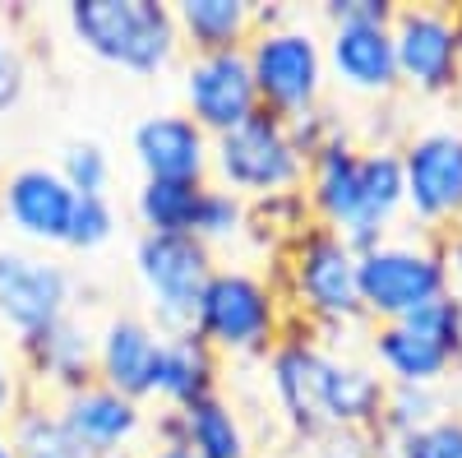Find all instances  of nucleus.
<instances>
[{
    "label": "nucleus",
    "instance_id": "1",
    "mask_svg": "<svg viewBox=\"0 0 462 458\" xmlns=\"http://www.w3.org/2000/svg\"><path fill=\"white\" fill-rule=\"evenodd\" d=\"M278 292L291 311V324H305L324 348L333 333L361 329L370 333V320L361 311V287H356V250L346 246L328 227L300 232L282 255H278Z\"/></svg>",
    "mask_w": 462,
    "mask_h": 458
},
{
    "label": "nucleus",
    "instance_id": "2",
    "mask_svg": "<svg viewBox=\"0 0 462 458\" xmlns=\"http://www.w3.org/2000/svg\"><path fill=\"white\" fill-rule=\"evenodd\" d=\"M65 28L93 61L158 79L180 61V33L162 0H69Z\"/></svg>",
    "mask_w": 462,
    "mask_h": 458
},
{
    "label": "nucleus",
    "instance_id": "3",
    "mask_svg": "<svg viewBox=\"0 0 462 458\" xmlns=\"http://www.w3.org/2000/svg\"><path fill=\"white\" fill-rule=\"evenodd\" d=\"M189 329L217 357H268V348L291 329V311L273 278L241 264H217L199 292Z\"/></svg>",
    "mask_w": 462,
    "mask_h": 458
},
{
    "label": "nucleus",
    "instance_id": "4",
    "mask_svg": "<svg viewBox=\"0 0 462 458\" xmlns=\"http://www.w3.org/2000/svg\"><path fill=\"white\" fill-rule=\"evenodd\" d=\"M250 61V79L259 93V107L273 117L291 121L300 111H310L328 93V65H324V37L310 23H273V28H254L245 42Z\"/></svg>",
    "mask_w": 462,
    "mask_h": 458
},
{
    "label": "nucleus",
    "instance_id": "5",
    "mask_svg": "<svg viewBox=\"0 0 462 458\" xmlns=\"http://www.w3.org/2000/svg\"><path fill=\"white\" fill-rule=\"evenodd\" d=\"M457 329H462V301L439 296L435 305L416 311L393 324H370L365 333V361L389 379V385H420L439 389L457 361Z\"/></svg>",
    "mask_w": 462,
    "mask_h": 458
},
{
    "label": "nucleus",
    "instance_id": "6",
    "mask_svg": "<svg viewBox=\"0 0 462 458\" xmlns=\"http://www.w3.org/2000/svg\"><path fill=\"white\" fill-rule=\"evenodd\" d=\"M208 181L241 200H263V195H278V190H300L305 158L291 144L287 121L259 107L245 126L213 139Z\"/></svg>",
    "mask_w": 462,
    "mask_h": 458
},
{
    "label": "nucleus",
    "instance_id": "7",
    "mask_svg": "<svg viewBox=\"0 0 462 458\" xmlns=\"http://www.w3.org/2000/svg\"><path fill=\"white\" fill-rule=\"evenodd\" d=\"M213 250L195 237H152L139 232L134 241V278L148 301V324L162 338L185 333L195 324V305L204 283L213 278Z\"/></svg>",
    "mask_w": 462,
    "mask_h": 458
},
{
    "label": "nucleus",
    "instance_id": "8",
    "mask_svg": "<svg viewBox=\"0 0 462 458\" xmlns=\"http://www.w3.org/2000/svg\"><path fill=\"white\" fill-rule=\"evenodd\" d=\"M356 287L361 311L370 324H393L416 311H426L444 296V278L430 250V237H389L383 246L356 255Z\"/></svg>",
    "mask_w": 462,
    "mask_h": 458
},
{
    "label": "nucleus",
    "instance_id": "9",
    "mask_svg": "<svg viewBox=\"0 0 462 458\" xmlns=\"http://www.w3.org/2000/svg\"><path fill=\"white\" fill-rule=\"evenodd\" d=\"M402 158V185H407V213L426 232L462 222V130L435 126L411 130V139L398 148Z\"/></svg>",
    "mask_w": 462,
    "mask_h": 458
},
{
    "label": "nucleus",
    "instance_id": "10",
    "mask_svg": "<svg viewBox=\"0 0 462 458\" xmlns=\"http://www.w3.org/2000/svg\"><path fill=\"white\" fill-rule=\"evenodd\" d=\"M393 56L402 89L420 98H453L462 84V37L448 5H398L393 23Z\"/></svg>",
    "mask_w": 462,
    "mask_h": 458
},
{
    "label": "nucleus",
    "instance_id": "11",
    "mask_svg": "<svg viewBox=\"0 0 462 458\" xmlns=\"http://www.w3.org/2000/svg\"><path fill=\"white\" fill-rule=\"evenodd\" d=\"M324 361L328 348L305 329L291 324L273 348H268L263 366H268V394L282 416V426L296 444H310L324 426V407H319V389H324Z\"/></svg>",
    "mask_w": 462,
    "mask_h": 458
},
{
    "label": "nucleus",
    "instance_id": "12",
    "mask_svg": "<svg viewBox=\"0 0 462 458\" xmlns=\"http://www.w3.org/2000/svg\"><path fill=\"white\" fill-rule=\"evenodd\" d=\"M180 102L185 117L208 139L245 126L259 111V93L250 79L245 51H213V56H185L180 65Z\"/></svg>",
    "mask_w": 462,
    "mask_h": 458
},
{
    "label": "nucleus",
    "instance_id": "13",
    "mask_svg": "<svg viewBox=\"0 0 462 458\" xmlns=\"http://www.w3.org/2000/svg\"><path fill=\"white\" fill-rule=\"evenodd\" d=\"M74 305V274L51 255L0 250V324L14 338L56 324Z\"/></svg>",
    "mask_w": 462,
    "mask_h": 458
},
{
    "label": "nucleus",
    "instance_id": "14",
    "mask_svg": "<svg viewBox=\"0 0 462 458\" xmlns=\"http://www.w3.org/2000/svg\"><path fill=\"white\" fill-rule=\"evenodd\" d=\"M19 379L28 394H69L97 379V329L79 315H60L56 324L19 338Z\"/></svg>",
    "mask_w": 462,
    "mask_h": 458
},
{
    "label": "nucleus",
    "instance_id": "15",
    "mask_svg": "<svg viewBox=\"0 0 462 458\" xmlns=\"http://www.w3.org/2000/svg\"><path fill=\"white\" fill-rule=\"evenodd\" d=\"M74 190L65 185V176L47 163H28L19 172L5 176V185H0V213H5V222L14 227V232L32 246H65L69 237V218H74Z\"/></svg>",
    "mask_w": 462,
    "mask_h": 458
},
{
    "label": "nucleus",
    "instance_id": "16",
    "mask_svg": "<svg viewBox=\"0 0 462 458\" xmlns=\"http://www.w3.org/2000/svg\"><path fill=\"white\" fill-rule=\"evenodd\" d=\"M324 65L328 79H337L346 93L389 102L398 98V56H393V33L383 23H337L324 37Z\"/></svg>",
    "mask_w": 462,
    "mask_h": 458
},
{
    "label": "nucleus",
    "instance_id": "17",
    "mask_svg": "<svg viewBox=\"0 0 462 458\" xmlns=\"http://www.w3.org/2000/svg\"><path fill=\"white\" fill-rule=\"evenodd\" d=\"M56 416L65 422V431L79 440L93 458H111V453H125L143 431H148V412L143 403L125 398L106 389L102 379H88L84 389H69L60 398H51Z\"/></svg>",
    "mask_w": 462,
    "mask_h": 458
},
{
    "label": "nucleus",
    "instance_id": "18",
    "mask_svg": "<svg viewBox=\"0 0 462 458\" xmlns=\"http://www.w3.org/2000/svg\"><path fill=\"white\" fill-rule=\"evenodd\" d=\"M130 153L143 181H208L213 139L185 117V111H158L143 117L130 135Z\"/></svg>",
    "mask_w": 462,
    "mask_h": 458
},
{
    "label": "nucleus",
    "instance_id": "19",
    "mask_svg": "<svg viewBox=\"0 0 462 458\" xmlns=\"http://www.w3.org/2000/svg\"><path fill=\"white\" fill-rule=\"evenodd\" d=\"M158 357H162V333L143 315H111L97 329V379L134 403L152 398Z\"/></svg>",
    "mask_w": 462,
    "mask_h": 458
},
{
    "label": "nucleus",
    "instance_id": "20",
    "mask_svg": "<svg viewBox=\"0 0 462 458\" xmlns=\"http://www.w3.org/2000/svg\"><path fill=\"white\" fill-rule=\"evenodd\" d=\"M383 379L361 352H333L324 361V389H319V407H324V426H352V431H374L379 412H383Z\"/></svg>",
    "mask_w": 462,
    "mask_h": 458
},
{
    "label": "nucleus",
    "instance_id": "21",
    "mask_svg": "<svg viewBox=\"0 0 462 458\" xmlns=\"http://www.w3.org/2000/svg\"><path fill=\"white\" fill-rule=\"evenodd\" d=\"M217 385H222V357L195 329L162 338L158 385H152V398H158L162 407H189V403L217 394Z\"/></svg>",
    "mask_w": 462,
    "mask_h": 458
},
{
    "label": "nucleus",
    "instance_id": "22",
    "mask_svg": "<svg viewBox=\"0 0 462 458\" xmlns=\"http://www.w3.org/2000/svg\"><path fill=\"white\" fill-rule=\"evenodd\" d=\"M254 10L250 0H180L171 5L180 47L189 56H213V51H245L254 37Z\"/></svg>",
    "mask_w": 462,
    "mask_h": 458
},
{
    "label": "nucleus",
    "instance_id": "23",
    "mask_svg": "<svg viewBox=\"0 0 462 458\" xmlns=\"http://www.w3.org/2000/svg\"><path fill=\"white\" fill-rule=\"evenodd\" d=\"M176 412H180V444L195 458H250L254 453L236 403L222 398V389Z\"/></svg>",
    "mask_w": 462,
    "mask_h": 458
},
{
    "label": "nucleus",
    "instance_id": "24",
    "mask_svg": "<svg viewBox=\"0 0 462 458\" xmlns=\"http://www.w3.org/2000/svg\"><path fill=\"white\" fill-rule=\"evenodd\" d=\"M361 200H365V237L374 250L393 237V222L407 213L402 158L393 148H361Z\"/></svg>",
    "mask_w": 462,
    "mask_h": 458
},
{
    "label": "nucleus",
    "instance_id": "25",
    "mask_svg": "<svg viewBox=\"0 0 462 458\" xmlns=\"http://www.w3.org/2000/svg\"><path fill=\"white\" fill-rule=\"evenodd\" d=\"M199 195V181H143L134 190V218L152 237H195Z\"/></svg>",
    "mask_w": 462,
    "mask_h": 458
},
{
    "label": "nucleus",
    "instance_id": "26",
    "mask_svg": "<svg viewBox=\"0 0 462 458\" xmlns=\"http://www.w3.org/2000/svg\"><path fill=\"white\" fill-rule=\"evenodd\" d=\"M5 431H10L19 458H93L79 440L65 431V422L56 416V407H51L47 398H37V394H28V398L14 407V416L5 422Z\"/></svg>",
    "mask_w": 462,
    "mask_h": 458
},
{
    "label": "nucleus",
    "instance_id": "27",
    "mask_svg": "<svg viewBox=\"0 0 462 458\" xmlns=\"http://www.w3.org/2000/svg\"><path fill=\"white\" fill-rule=\"evenodd\" d=\"M310 227H315V213H310L305 190H278V195L250 200V237L245 241H259L263 250L282 255L300 232H310Z\"/></svg>",
    "mask_w": 462,
    "mask_h": 458
},
{
    "label": "nucleus",
    "instance_id": "28",
    "mask_svg": "<svg viewBox=\"0 0 462 458\" xmlns=\"http://www.w3.org/2000/svg\"><path fill=\"white\" fill-rule=\"evenodd\" d=\"M245 237H250V200L204 181L199 213H195V241H204L213 250V246H236Z\"/></svg>",
    "mask_w": 462,
    "mask_h": 458
},
{
    "label": "nucleus",
    "instance_id": "29",
    "mask_svg": "<svg viewBox=\"0 0 462 458\" xmlns=\"http://www.w3.org/2000/svg\"><path fill=\"white\" fill-rule=\"evenodd\" d=\"M444 416L439 389H420V385H389L383 394V412L374 422V435H411L420 426H430Z\"/></svg>",
    "mask_w": 462,
    "mask_h": 458
},
{
    "label": "nucleus",
    "instance_id": "30",
    "mask_svg": "<svg viewBox=\"0 0 462 458\" xmlns=\"http://www.w3.org/2000/svg\"><path fill=\"white\" fill-rule=\"evenodd\" d=\"M374 458H462V416H439L411 435H374Z\"/></svg>",
    "mask_w": 462,
    "mask_h": 458
},
{
    "label": "nucleus",
    "instance_id": "31",
    "mask_svg": "<svg viewBox=\"0 0 462 458\" xmlns=\"http://www.w3.org/2000/svg\"><path fill=\"white\" fill-rule=\"evenodd\" d=\"M116 204L111 195H79L74 200V218H69V237H65V250H79V255H93L102 250L111 237H116Z\"/></svg>",
    "mask_w": 462,
    "mask_h": 458
},
{
    "label": "nucleus",
    "instance_id": "32",
    "mask_svg": "<svg viewBox=\"0 0 462 458\" xmlns=\"http://www.w3.org/2000/svg\"><path fill=\"white\" fill-rule=\"evenodd\" d=\"M56 172L65 176V185L74 190V195H106V185H111V158H106V148L93 144V139H74L60 153Z\"/></svg>",
    "mask_w": 462,
    "mask_h": 458
},
{
    "label": "nucleus",
    "instance_id": "33",
    "mask_svg": "<svg viewBox=\"0 0 462 458\" xmlns=\"http://www.w3.org/2000/svg\"><path fill=\"white\" fill-rule=\"evenodd\" d=\"M287 130H291V144H296V153H300L305 163L319 158L328 144L352 139V126L342 121V111H333V107H324V102L310 107V111H300V117H291Z\"/></svg>",
    "mask_w": 462,
    "mask_h": 458
},
{
    "label": "nucleus",
    "instance_id": "34",
    "mask_svg": "<svg viewBox=\"0 0 462 458\" xmlns=\"http://www.w3.org/2000/svg\"><path fill=\"white\" fill-rule=\"evenodd\" d=\"M305 458H374V431H352V426H333L319 431L310 444H300Z\"/></svg>",
    "mask_w": 462,
    "mask_h": 458
},
{
    "label": "nucleus",
    "instance_id": "35",
    "mask_svg": "<svg viewBox=\"0 0 462 458\" xmlns=\"http://www.w3.org/2000/svg\"><path fill=\"white\" fill-rule=\"evenodd\" d=\"M319 14H324L328 28H337V23H383L389 28L398 5L393 0H324Z\"/></svg>",
    "mask_w": 462,
    "mask_h": 458
},
{
    "label": "nucleus",
    "instance_id": "36",
    "mask_svg": "<svg viewBox=\"0 0 462 458\" xmlns=\"http://www.w3.org/2000/svg\"><path fill=\"white\" fill-rule=\"evenodd\" d=\"M430 250H435L439 278H444V296L462 301V222L435 232V237H430Z\"/></svg>",
    "mask_w": 462,
    "mask_h": 458
},
{
    "label": "nucleus",
    "instance_id": "37",
    "mask_svg": "<svg viewBox=\"0 0 462 458\" xmlns=\"http://www.w3.org/2000/svg\"><path fill=\"white\" fill-rule=\"evenodd\" d=\"M23 93H28V65H23L19 47L0 33V117L14 111L23 102Z\"/></svg>",
    "mask_w": 462,
    "mask_h": 458
},
{
    "label": "nucleus",
    "instance_id": "38",
    "mask_svg": "<svg viewBox=\"0 0 462 458\" xmlns=\"http://www.w3.org/2000/svg\"><path fill=\"white\" fill-rule=\"evenodd\" d=\"M28 398V389H23V379H19V366H10L5 357H0V426L14 416V407Z\"/></svg>",
    "mask_w": 462,
    "mask_h": 458
},
{
    "label": "nucleus",
    "instance_id": "39",
    "mask_svg": "<svg viewBox=\"0 0 462 458\" xmlns=\"http://www.w3.org/2000/svg\"><path fill=\"white\" fill-rule=\"evenodd\" d=\"M143 458H195V453H189L185 444H167V449H148Z\"/></svg>",
    "mask_w": 462,
    "mask_h": 458
},
{
    "label": "nucleus",
    "instance_id": "40",
    "mask_svg": "<svg viewBox=\"0 0 462 458\" xmlns=\"http://www.w3.org/2000/svg\"><path fill=\"white\" fill-rule=\"evenodd\" d=\"M0 458H19V449H14V440H10L5 426H0Z\"/></svg>",
    "mask_w": 462,
    "mask_h": 458
},
{
    "label": "nucleus",
    "instance_id": "41",
    "mask_svg": "<svg viewBox=\"0 0 462 458\" xmlns=\"http://www.w3.org/2000/svg\"><path fill=\"white\" fill-rule=\"evenodd\" d=\"M453 19H457V37H462V5L453 10ZM457 98H462V84H457Z\"/></svg>",
    "mask_w": 462,
    "mask_h": 458
},
{
    "label": "nucleus",
    "instance_id": "42",
    "mask_svg": "<svg viewBox=\"0 0 462 458\" xmlns=\"http://www.w3.org/2000/svg\"><path fill=\"white\" fill-rule=\"evenodd\" d=\"M453 370H462V329H457V361H453Z\"/></svg>",
    "mask_w": 462,
    "mask_h": 458
},
{
    "label": "nucleus",
    "instance_id": "43",
    "mask_svg": "<svg viewBox=\"0 0 462 458\" xmlns=\"http://www.w3.org/2000/svg\"><path fill=\"white\" fill-rule=\"evenodd\" d=\"M111 458H143V453H134V449H125V453H111Z\"/></svg>",
    "mask_w": 462,
    "mask_h": 458
},
{
    "label": "nucleus",
    "instance_id": "44",
    "mask_svg": "<svg viewBox=\"0 0 462 458\" xmlns=\"http://www.w3.org/2000/svg\"><path fill=\"white\" fill-rule=\"evenodd\" d=\"M278 458H305V453H300V449H291V453H278Z\"/></svg>",
    "mask_w": 462,
    "mask_h": 458
}]
</instances>
